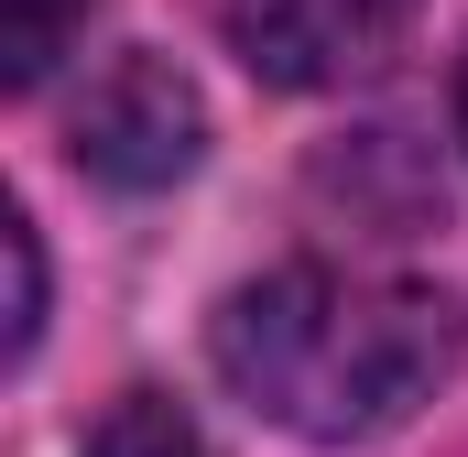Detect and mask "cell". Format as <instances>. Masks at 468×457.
Instances as JSON below:
<instances>
[{
  "instance_id": "1",
  "label": "cell",
  "mask_w": 468,
  "mask_h": 457,
  "mask_svg": "<svg viewBox=\"0 0 468 457\" xmlns=\"http://www.w3.org/2000/svg\"><path fill=\"white\" fill-rule=\"evenodd\" d=\"M218 370L250 414L316 436V447H349L403 425L447 359H458V305L436 283H403V272H338V261H294L272 283H239L218 305Z\"/></svg>"
},
{
  "instance_id": "2",
  "label": "cell",
  "mask_w": 468,
  "mask_h": 457,
  "mask_svg": "<svg viewBox=\"0 0 468 457\" xmlns=\"http://www.w3.org/2000/svg\"><path fill=\"white\" fill-rule=\"evenodd\" d=\"M218 33L272 88H359L403 55L414 0H218Z\"/></svg>"
},
{
  "instance_id": "3",
  "label": "cell",
  "mask_w": 468,
  "mask_h": 457,
  "mask_svg": "<svg viewBox=\"0 0 468 457\" xmlns=\"http://www.w3.org/2000/svg\"><path fill=\"white\" fill-rule=\"evenodd\" d=\"M66 142H77V164H88L99 186H131V197H153V186H175V175L197 164V142H207V110H197V88L175 77V55H120L110 77L77 99Z\"/></svg>"
},
{
  "instance_id": "4",
  "label": "cell",
  "mask_w": 468,
  "mask_h": 457,
  "mask_svg": "<svg viewBox=\"0 0 468 457\" xmlns=\"http://www.w3.org/2000/svg\"><path fill=\"white\" fill-rule=\"evenodd\" d=\"M99 0H0V88H44Z\"/></svg>"
},
{
  "instance_id": "5",
  "label": "cell",
  "mask_w": 468,
  "mask_h": 457,
  "mask_svg": "<svg viewBox=\"0 0 468 457\" xmlns=\"http://www.w3.org/2000/svg\"><path fill=\"white\" fill-rule=\"evenodd\" d=\"M88 457H207V436H197V414L175 392H120L88 425Z\"/></svg>"
},
{
  "instance_id": "6",
  "label": "cell",
  "mask_w": 468,
  "mask_h": 457,
  "mask_svg": "<svg viewBox=\"0 0 468 457\" xmlns=\"http://www.w3.org/2000/svg\"><path fill=\"white\" fill-rule=\"evenodd\" d=\"M0 250H11V327H0V348L22 359L33 327H44V250H33V218H22V207L0 218Z\"/></svg>"
}]
</instances>
